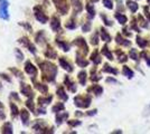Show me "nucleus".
Returning a JSON list of instances; mask_svg holds the SVG:
<instances>
[{"mask_svg": "<svg viewBox=\"0 0 150 134\" xmlns=\"http://www.w3.org/2000/svg\"><path fill=\"white\" fill-rule=\"evenodd\" d=\"M36 88L39 89L42 93H47V87L45 86V85H43V84H36Z\"/></svg>", "mask_w": 150, "mask_h": 134, "instance_id": "a878e982", "label": "nucleus"}, {"mask_svg": "<svg viewBox=\"0 0 150 134\" xmlns=\"http://www.w3.org/2000/svg\"><path fill=\"white\" fill-rule=\"evenodd\" d=\"M2 133H13V126L10 123H5V125L2 126Z\"/></svg>", "mask_w": 150, "mask_h": 134, "instance_id": "ddd939ff", "label": "nucleus"}, {"mask_svg": "<svg viewBox=\"0 0 150 134\" xmlns=\"http://www.w3.org/2000/svg\"><path fill=\"white\" fill-rule=\"evenodd\" d=\"M103 4H104V6H105L106 8H109V9H112L113 8L111 0H103Z\"/></svg>", "mask_w": 150, "mask_h": 134, "instance_id": "473e14b6", "label": "nucleus"}, {"mask_svg": "<svg viewBox=\"0 0 150 134\" xmlns=\"http://www.w3.org/2000/svg\"><path fill=\"white\" fill-rule=\"evenodd\" d=\"M56 44L62 48L64 51H69V46L67 44H65V43H63V41H59L58 39H56Z\"/></svg>", "mask_w": 150, "mask_h": 134, "instance_id": "f3484780", "label": "nucleus"}, {"mask_svg": "<svg viewBox=\"0 0 150 134\" xmlns=\"http://www.w3.org/2000/svg\"><path fill=\"white\" fill-rule=\"evenodd\" d=\"M38 112H39L40 114H45V113H46V111H45V109H38Z\"/></svg>", "mask_w": 150, "mask_h": 134, "instance_id": "49530a36", "label": "nucleus"}, {"mask_svg": "<svg viewBox=\"0 0 150 134\" xmlns=\"http://www.w3.org/2000/svg\"><path fill=\"white\" fill-rule=\"evenodd\" d=\"M138 44L141 45V47H144V45H146V43H144V41H142V39L138 38Z\"/></svg>", "mask_w": 150, "mask_h": 134, "instance_id": "a19ab883", "label": "nucleus"}, {"mask_svg": "<svg viewBox=\"0 0 150 134\" xmlns=\"http://www.w3.org/2000/svg\"><path fill=\"white\" fill-rule=\"evenodd\" d=\"M75 27H76V25H75L72 20H71V21H69V22L66 24V28H69V29H74Z\"/></svg>", "mask_w": 150, "mask_h": 134, "instance_id": "c9c22d12", "label": "nucleus"}, {"mask_svg": "<svg viewBox=\"0 0 150 134\" xmlns=\"http://www.w3.org/2000/svg\"><path fill=\"white\" fill-rule=\"evenodd\" d=\"M1 5H0V18L1 19H9V13H8V7L9 2L8 0H0Z\"/></svg>", "mask_w": 150, "mask_h": 134, "instance_id": "f03ea898", "label": "nucleus"}, {"mask_svg": "<svg viewBox=\"0 0 150 134\" xmlns=\"http://www.w3.org/2000/svg\"><path fill=\"white\" fill-rule=\"evenodd\" d=\"M69 125H72V126H76V125H80V124H81V122H71V121H69Z\"/></svg>", "mask_w": 150, "mask_h": 134, "instance_id": "4c0bfd02", "label": "nucleus"}, {"mask_svg": "<svg viewBox=\"0 0 150 134\" xmlns=\"http://www.w3.org/2000/svg\"><path fill=\"white\" fill-rule=\"evenodd\" d=\"M1 87H2V86H1V84H0V88H1Z\"/></svg>", "mask_w": 150, "mask_h": 134, "instance_id": "09e8293b", "label": "nucleus"}, {"mask_svg": "<svg viewBox=\"0 0 150 134\" xmlns=\"http://www.w3.org/2000/svg\"><path fill=\"white\" fill-rule=\"evenodd\" d=\"M131 53H132V57H133V59H137V54H136V51H134V49H132Z\"/></svg>", "mask_w": 150, "mask_h": 134, "instance_id": "c03bdc74", "label": "nucleus"}, {"mask_svg": "<svg viewBox=\"0 0 150 134\" xmlns=\"http://www.w3.org/2000/svg\"><path fill=\"white\" fill-rule=\"evenodd\" d=\"M86 9H88V13H90V17L92 18V17H94V8L92 7V5H86Z\"/></svg>", "mask_w": 150, "mask_h": 134, "instance_id": "c85d7f7f", "label": "nucleus"}, {"mask_svg": "<svg viewBox=\"0 0 150 134\" xmlns=\"http://www.w3.org/2000/svg\"><path fill=\"white\" fill-rule=\"evenodd\" d=\"M74 44L76 45H79V46H81L82 48L85 51V53H88V46H86V44H85V41H84V39H82V38H79V39H76L74 41Z\"/></svg>", "mask_w": 150, "mask_h": 134, "instance_id": "f8f14e48", "label": "nucleus"}, {"mask_svg": "<svg viewBox=\"0 0 150 134\" xmlns=\"http://www.w3.org/2000/svg\"><path fill=\"white\" fill-rule=\"evenodd\" d=\"M10 109H11V116L13 117H16L17 115H18V109H17V106H16V104H13V103H11L10 104Z\"/></svg>", "mask_w": 150, "mask_h": 134, "instance_id": "6ab92c4d", "label": "nucleus"}, {"mask_svg": "<svg viewBox=\"0 0 150 134\" xmlns=\"http://www.w3.org/2000/svg\"><path fill=\"white\" fill-rule=\"evenodd\" d=\"M20 116H21V121L23 123L27 125L28 124V120H29V113L26 111V109H21L20 111Z\"/></svg>", "mask_w": 150, "mask_h": 134, "instance_id": "9d476101", "label": "nucleus"}, {"mask_svg": "<svg viewBox=\"0 0 150 134\" xmlns=\"http://www.w3.org/2000/svg\"><path fill=\"white\" fill-rule=\"evenodd\" d=\"M65 84H66V86H67L72 92H75V91H76V86H75L74 84L69 81V77H66V78H65Z\"/></svg>", "mask_w": 150, "mask_h": 134, "instance_id": "2eb2a0df", "label": "nucleus"}, {"mask_svg": "<svg viewBox=\"0 0 150 134\" xmlns=\"http://www.w3.org/2000/svg\"><path fill=\"white\" fill-rule=\"evenodd\" d=\"M102 53H103V54H104V55H105V56L109 58V59H113L112 55L109 53V51H108V47H106V46H105V47H103V49H102Z\"/></svg>", "mask_w": 150, "mask_h": 134, "instance_id": "c756f323", "label": "nucleus"}, {"mask_svg": "<svg viewBox=\"0 0 150 134\" xmlns=\"http://www.w3.org/2000/svg\"><path fill=\"white\" fill-rule=\"evenodd\" d=\"M11 72H13V73H15V74H16V75H17V76H18V77H21V76H23V74H20V73H19L18 70H16V69H11Z\"/></svg>", "mask_w": 150, "mask_h": 134, "instance_id": "79ce46f5", "label": "nucleus"}, {"mask_svg": "<svg viewBox=\"0 0 150 134\" xmlns=\"http://www.w3.org/2000/svg\"><path fill=\"white\" fill-rule=\"evenodd\" d=\"M90 22H88V25H85V26H83V30H84V32H88V30H90Z\"/></svg>", "mask_w": 150, "mask_h": 134, "instance_id": "58836bf2", "label": "nucleus"}, {"mask_svg": "<svg viewBox=\"0 0 150 134\" xmlns=\"http://www.w3.org/2000/svg\"><path fill=\"white\" fill-rule=\"evenodd\" d=\"M103 70H104V72H109V73H113V74H117V73H118V72H117V69L110 68V66H108V65H105V67L103 68Z\"/></svg>", "mask_w": 150, "mask_h": 134, "instance_id": "2f4dec72", "label": "nucleus"}, {"mask_svg": "<svg viewBox=\"0 0 150 134\" xmlns=\"http://www.w3.org/2000/svg\"><path fill=\"white\" fill-rule=\"evenodd\" d=\"M6 117V115H5V113L2 112V111H0V120H4Z\"/></svg>", "mask_w": 150, "mask_h": 134, "instance_id": "37998d69", "label": "nucleus"}, {"mask_svg": "<svg viewBox=\"0 0 150 134\" xmlns=\"http://www.w3.org/2000/svg\"><path fill=\"white\" fill-rule=\"evenodd\" d=\"M53 1H54L55 6H56L57 10L62 15H65L69 11V5H67V2L65 0H53Z\"/></svg>", "mask_w": 150, "mask_h": 134, "instance_id": "7ed1b4c3", "label": "nucleus"}, {"mask_svg": "<svg viewBox=\"0 0 150 134\" xmlns=\"http://www.w3.org/2000/svg\"><path fill=\"white\" fill-rule=\"evenodd\" d=\"M59 64H61V66H62L64 69H66L67 72H72V70H73L72 66H71L67 62H65V59H64V58H59Z\"/></svg>", "mask_w": 150, "mask_h": 134, "instance_id": "9b49d317", "label": "nucleus"}, {"mask_svg": "<svg viewBox=\"0 0 150 134\" xmlns=\"http://www.w3.org/2000/svg\"><path fill=\"white\" fill-rule=\"evenodd\" d=\"M72 1H73V4H74L75 11L80 13L82 10V5H81V2H80V0H72Z\"/></svg>", "mask_w": 150, "mask_h": 134, "instance_id": "412c9836", "label": "nucleus"}, {"mask_svg": "<svg viewBox=\"0 0 150 134\" xmlns=\"http://www.w3.org/2000/svg\"><path fill=\"white\" fill-rule=\"evenodd\" d=\"M128 6H129V8H130V10H131L132 13H136V11H137L138 5L136 2H131L130 0H128Z\"/></svg>", "mask_w": 150, "mask_h": 134, "instance_id": "4be33fe9", "label": "nucleus"}, {"mask_svg": "<svg viewBox=\"0 0 150 134\" xmlns=\"http://www.w3.org/2000/svg\"><path fill=\"white\" fill-rule=\"evenodd\" d=\"M92 60H93L94 63H96V64H99L101 62V59L99 58V56H98V53H96V51L92 55Z\"/></svg>", "mask_w": 150, "mask_h": 134, "instance_id": "7c9ffc66", "label": "nucleus"}, {"mask_svg": "<svg viewBox=\"0 0 150 134\" xmlns=\"http://www.w3.org/2000/svg\"><path fill=\"white\" fill-rule=\"evenodd\" d=\"M0 107H2V104H1V103H0Z\"/></svg>", "mask_w": 150, "mask_h": 134, "instance_id": "de8ad7c7", "label": "nucleus"}, {"mask_svg": "<svg viewBox=\"0 0 150 134\" xmlns=\"http://www.w3.org/2000/svg\"><path fill=\"white\" fill-rule=\"evenodd\" d=\"M101 36H102V39H103V40H105V41H110V40H111L110 35L106 32L105 29H102V30H101Z\"/></svg>", "mask_w": 150, "mask_h": 134, "instance_id": "aec40b11", "label": "nucleus"}, {"mask_svg": "<svg viewBox=\"0 0 150 134\" xmlns=\"http://www.w3.org/2000/svg\"><path fill=\"white\" fill-rule=\"evenodd\" d=\"M76 63H77V64L80 65L81 67H84V66H86V65L88 64V63L86 62V60L82 59V58H81V57H79V56H77V58H76Z\"/></svg>", "mask_w": 150, "mask_h": 134, "instance_id": "b1692460", "label": "nucleus"}, {"mask_svg": "<svg viewBox=\"0 0 150 134\" xmlns=\"http://www.w3.org/2000/svg\"><path fill=\"white\" fill-rule=\"evenodd\" d=\"M27 106L31 109V112H34V104H33L31 101H28V102H27Z\"/></svg>", "mask_w": 150, "mask_h": 134, "instance_id": "e433bc0d", "label": "nucleus"}, {"mask_svg": "<svg viewBox=\"0 0 150 134\" xmlns=\"http://www.w3.org/2000/svg\"><path fill=\"white\" fill-rule=\"evenodd\" d=\"M39 67L43 72V76L44 79L48 81V82H53L55 79V76L57 74V67L55 65L47 63V62H42L39 64Z\"/></svg>", "mask_w": 150, "mask_h": 134, "instance_id": "f257e3e1", "label": "nucleus"}, {"mask_svg": "<svg viewBox=\"0 0 150 134\" xmlns=\"http://www.w3.org/2000/svg\"><path fill=\"white\" fill-rule=\"evenodd\" d=\"M20 91H21V93L26 96H30L33 97V92H31V88L29 85H27V84H21V86H20Z\"/></svg>", "mask_w": 150, "mask_h": 134, "instance_id": "0eeeda50", "label": "nucleus"}, {"mask_svg": "<svg viewBox=\"0 0 150 134\" xmlns=\"http://www.w3.org/2000/svg\"><path fill=\"white\" fill-rule=\"evenodd\" d=\"M93 89H94V93H95L96 95H100L101 93H102V87L98 86V85H96V86H94Z\"/></svg>", "mask_w": 150, "mask_h": 134, "instance_id": "f704fd0d", "label": "nucleus"}, {"mask_svg": "<svg viewBox=\"0 0 150 134\" xmlns=\"http://www.w3.org/2000/svg\"><path fill=\"white\" fill-rule=\"evenodd\" d=\"M0 75H1V77H2V78H5V79H7L8 82H10V79L7 77V75H4V74H0Z\"/></svg>", "mask_w": 150, "mask_h": 134, "instance_id": "a18cd8bd", "label": "nucleus"}, {"mask_svg": "<svg viewBox=\"0 0 150 134\" xmlns=\"http://www.w3.org/2000/svg\"><path fill=\"white\" fill-rule=\"evenodd\" d=\"M79 79H80V83L82 85H84L85 82H86V73L85 72H81L80 74H79Z\"/></svg>", "mask_w": 150, "mask_h": 134, "instance_id": "a211bd4d", "label": "nucleus"}, {"mask_svg": "<svg viewBox=\"0 0 150 134\" xmlns=\"http://www.w3.org/2000/svg\"><path fill=\"white\" fill-rule=\"evenodd\" d=\"M16 55H17V58H18L19 62L24 59V55H23V53L19 51V49H16Z\"/></svg>", "mask_w": 150, "mask_h": 134, "instance_id": "72a5a7b5", "label": "nucleus"}, {"mask_svg": "<svg viewBox=\"0 0 150 134\" xmlns=\"http://www.w3.org/2000/svg\"><path fill=\"white\" fill-rule=\"evenodd\" d=\"M25 70L28 75H30V76H33V77H35L36 75H37V68L31 64L30 62H27V63H26Z\"/></svg>", "mask_w": 150, "mask_h": 134, "instance_id": "423d86ee", "label": "nucleus"}, {"mask_svg": "<svg viewBox=\"0 0 150 134\" xmlns=\"http://www.w3.org/2000/svg\"><path fill=\"white\" fill-rule=\"evenodd\" d=\"M123 73H125V75L128 77V78H131V77L133 76V73H132L131 70L129 69L127 66H125V67H123Z\"/></svg>", "mask_w": 150, "mask_h": 134, "instance_id": "393cba45", "label": "nucleus"}, {"mask_svg": "<svg viewBox=\"0 0 150 134\" xmlns=\"http://www.w3.org/2000/svg\"><path fill=\"white\" fill-rule=\"evenodd\" d=\"M115 17H117V19L120 21V24H125V22H127V17H125V16H121L119 13H117Z\"/></svg>", "mask_w": 150, "mask_h": 134, "instance_id": "bb28decb", "label": "nucleus"}, {"mask_svg": "<svg viewBox=\"0 0 150 134\" xmlns=\"http://www.w3.org/2000/svg\"><path fill=\"white\" fill-rule=\"evenodd\" d=\"M67 116H69V114H67V113H65V112H63V113H61V112H57V115H56V123H57V125L62 124L63 121L67 119Z\"/></svg>", "mask_w": 150, "mask_h": 134, "instance_id": "1a4fd4ad", "label": "nucleus"}, {"mask_svg": "<svg viewBox=\"0 0 150 134\" xmlns=\"http://www.w3.org/2000/svg\"><path fill=\"white\" fill-rule=\"evenodd\" d=\"M45 55H46L48 58H56V53L53 51L50 47V49L45 53Z\"/></svg>", "mask_w": 150, "mask_h": 134, "instance_id": "5701e85b", "label": "nucleus"}, {"mask_svg": "<svg viewBox=\"0 0 150 134\" xmlns=\"http://www.w3.org/2000/svg\"><path fill=\"white\" fill-rule=\"evenodd\" d=\"M92 44H93V45L98 44V37H96V35H95L94 37H92Z\"/></svg>", "mask_w": 150, "mask_h": 134, "instance_id": "ea45409f", "label": "nucleus"}, {"mask_svg": "<svg viewBox=\"0 0 150 134\" xmlns=\"http://www.w3.org/2000/svg\"><path fill=\"white\" fill-rule=\"evenodd\" d=\"M50 101H52V96H50V97H39L38 98L39 105H47V104H50Z\"/></svg>", "mask_w": 150, "mask_h": 134, "instance_id": "4468645a", "label": "nucleus"}, {"mask_svg": "<svg viewBox=\"0 0 150 134\" xmlns=\"http://www.w3.org/2000/svg\"><path fill=\"white\" fill-rule=\"evenodd\" d=\"M74 102H75V104H76L77 106H80V107H88V105H90V102H91V97L88 96L86 98L83 100L82 96H77V97L74 98Z\"/></svg>", "mask_w": 150, "mask_h": 134, "instance_id": "39448f33", "label": "nucleus"}, {"mask_svg": "<svg viewBox=\"0 0 150 134\" xmlns=\"http://www.w3.org/2000/svg\"><path fill=\"white\" fill-rule=\"evenodd\" d=\"M50 27L54 32H58L59 28H61V24H59V20L57 19V17H53L52 18V22H50Z\"/></svg>", "mask_w": 150, "mask_h": 134, "instance_id": "6e6552de", "label": "nucleus"}, {"mask_svg": "<svg viewBox=\"0 0 150 134\" xmlns=\"http://www.w3.org/2000/svg\"><path fill=\"white\" fill-rule=\"evenodd\" d=\"M57 94H58V96H59L62 100H64V101H67V100H69V97L65 94V92H64V89H63L62 87H59V88L57 89Z\"/></svg>", "mask_w": 150, "mask_h": 134, "instance_id": "dca6fc26", "label": "nucleus"}, {"mask_svg": "<svg viewBox=\"0 0 150 134\" xmlns=\"http://www.w3.org/2000/svg\"><path fill=\"white\" fill-rule=\"evenodd\" d=\"M34 11H35V17H36V19H37L39 22H42V24H46V22L48 21L47 16L42 11V9H40L39 7H36V8L34 9Z\"/></svg>", "mask_w": 150, "mask_h": 134, "instance_id": "20e7f679", "label": "nucleus"}, {"mask_svg": "<svg viewBox=\"0 0 150 134\" xmlns=\"http://www.w3.org/2000/svg\"><path fill=\"white\" fill-rule=\"evenodd\" d=\"M93 1H98V0H93Z\"/></svg>", "mask_w": 150, "mask_h": 134, "instance_id": "8fccbe9b", "label": "nucleus"}, {"mask_svg": "<svg viewBox=\"0 0 150 134\" xmlns=\"http://www.w3.org/2000/svg\"><path fill=\"white\" fill-rule=\"evenodd\" d=\"M64 109V104H58V105H55L54 107H53V112H59V111H63Z\"/></svg>", "mask_w": 150, "mask_h": 134, "instance_id": "cd10ccee", "label": "nucleus"}]
</instances>
